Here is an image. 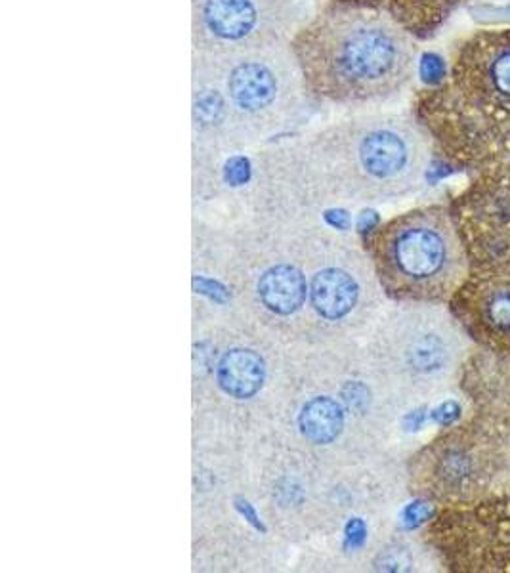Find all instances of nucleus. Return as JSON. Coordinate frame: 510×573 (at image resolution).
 <instances>
[{"label":"nucleus","instance_id":"1","mask_svg":"<svg viewBox=\"0 0 510 573\" xmlns=\"http://www.w3.org/2000/svg\"><path fill=\"white\" fill-rule=\"evenodd\" d=\"M318 106L291 43L192 52L193 148L235 155L302 125Z\"/></svg>","mask_w":510,"mask_h":573},{"label":"nucleus","instance_id":"2","mask_svg":"<svg viewBox=\"0 0 510 573\" xmlns=\"http://www.w3.org/2000/svg\"><path fill=\"white\" fill-rule=\"evenodd\" d=\"M264 163L293 190L379 201L417 186L428 165V142L405 115L362 113L270 151Z\"/></svg>","mask_w":510,"mask_h":573},{"label":"nucleus","instance_id":"3","mask_svg":"<svg viewBox=\"0 0 510 573\" xmlns=\"http://www.w3.org/2000/svg\"><path fill=\"white\" fill-rule=\"evenodd\" d=\"M302 77L318 104H381L409 85L417 48L379 8L329 2L291 41Z\"/></svg>","mask_w":510,"mask_h":573},{"label":"nucleus","instance_id":"4","mask_svg":"<svg viewBox=\"0 0 510 573\" xmlns=\"http://www.w3.org/2000/svg\"><path fill=\"white\" fill-rule=\"evenodd\" d=\"M381 266L386 283L404 295H442L461 272V249L449 220L421 211L390 224L381 237Z\"/></svg>","mask_w":510,"mask_h":573},{"label":"nucleus","instance_id":"5","mask_svg":"<svg viewBox=\"0 0 510 573\" xmlns=\"http://www.w3.org/2000/svg\"><path fill=\"white\" fill-rule=\"evenodd\" d=\"M314 14V0H192L193 52L291 43Z\"/></svg>","mask_w":510,"mask_h":573},{"label":"nucleus","instance_id":"6","mask_svg":"<svg viewBox=\"0 0 510 573\" xmlns=\"http://www.w3.org/2000/svg\"><path fill=\"white\" fill-rule=\"evenodd\" d=\"M214 379L224 396L237 402L253 400L266 384L268 365L255 348L234 346L216 361Z\"/></svg>","mask_w":510,"mask_h":573},{"label":"nucleus","instance_id":"7","mask_svg":"<svg viewBox=\"0 0 510 573\" xmlns=\"http://www.w3.org/2000/svg\"><path fill=\"white\" fill-rule=\"evenodd\" d=\"M310 297L304 272L289 262H279L264 270L256 281V298L264 310L277 318L297 314Z\"/></svg>","mask_w":510,"mask_h":573},{"label":"nucleus","instance_id":"8","mask_svg":"<svg viewBox=\"0 0 510 573\" xmlns=\"http://www.w3.org/2000/svg\"><path fill=\"white\" fill-rule=\"evenodd\" d=\"M362 298L358 279L339 266H325L312 277L310 304L323 321H344Z\"/></svg>","mask_w":510,"mask_h":573},{"label":"nucleus","instance_id":"9","mask_svg":"<svg viewBox=\"0 0 510 573\" xmlns=\"http://www.w3.org/2000/svg\"><path fill=\"white\" fill-rule=\"evenodd\" d=\"M297 425L300 436L310 446L337 444L346 428L344 405L333 396H312L300 407Z\"/></svg>","mask_w":510,"mask_h":573},{"label":"nucleus","instance_id":"10","mask_svg":"<svg viewBox=\"0 0 510 573\" xmlns=\"http://www.w3.org/2000/svg\"><path fill=\"white\" fill-rule=\"evenodd\" d=\"M453 356V348L440 331H419L409 335L404 344L402 360L405 369L417 377H434L444 373Z\"/></svg>","mask_w":510,"mask_h":573},{"label":"nucleus","instance_id":"11","mask_svg":"<svg viewBox=\"0 0 510 573\" xmlns=\"http://www.w3.org/2000/svg\"><path fill=\"white\" fill-rule=\"evenodd\" d=\"M340 400L354 415H365L371 407V392L362 381H346L339 390Z\"/></svg>","mask_w":510,"mask_h":573},{"label":"nucleus","instance_id":"12","mask_svg":"<svg viewBox=\"0 0 510 573\" xmlns=\"http://www.w3.org/2000/svg\"><path fill=\"white\" fill-rule=\"evenodd\" d=\"M491 81L499 92L510 96V50L495 58L491 65Z\"/></svg>","mask_w":510,"mask_h":573},{"label":"nucleus","instance_id":"13","mask_svg":"<svg viewBox=\"0 0 510 573\" xmlns=\"http://www.w3.org/2000/svg\"><path fill=\"white\" fill-rule=\"evenodd\" d=\"M193 285H195V289H199L197 293L211 298L216 304H222V302H226V300L230 298L226 287L220 285V283L214 281V279H209V277H195V279H193Z\"/></svg>","mask_w":510,"mask_h":573},{"label":"nucleus","instance_id":"14","mask_svg":"<svg viewBox=\"0 0 510 573\" xmlns=\"http://www.w3.org/2000/svg\"><path fill=\"white\" fill-rule=\"evenodd\" d=\"M344 533H346L344 539H346L348 549H360L367 539V526L360 518H352L348 520Z\"/></svg>","mask_w":510,"mask_h":573},{"label":"nucleus","instance_id":"15","mask_svg":"<svg viewBox=\"0 0 510 573\" xmlns=\"http://www.w3.org/2000/svg\"><path fill=\"white\" fill-rule=\"evenodd\" d=\"M428 516H430V509L426 507L425 503H415V505L405 509L404 524L407 528H415L421 522H425Z\"/></svg>","mask_w":510,"mask_h":573},{"label":"nucleus","instance_id":"16","mask_svg":"<svg viewBox=\"0 0 510 573\" xmlns=\"http://www.w3.org/2000/svg\"><path fill=\"white\" fill-rule=\"evenodd\" d=\"M491 318L495 319L499 325H509L510 323V298H497L491 306Z\"/></svg>","mask_w":510,"mask_h":573},{"label":"nucleus","instance_id":"17","mask_svg":"<svg viewBox=\"0 0 510 573\" xmlns=\"http://www.w3.org/2000/svg\"><path fill=\"white\" fill-rule=\"evenodd\" d=\"M457 413H459V407L455 404H444L436 413H434V417H436V421L438 423H442V425H447L451 419H455L457 417Z\"/></svg>","mask_w":510,"mask_h":573}]
</instances>
